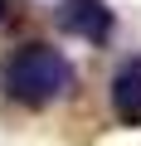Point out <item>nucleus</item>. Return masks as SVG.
I'll list each match as a JSON object with an SVG mask.
<instances>
[{
	"instance_id": "3",
	"label": "nucleus",
	"mask_w": 141,
	"mask_h": 146,
	"mask_svg": "<svg viewBox=\"0 0 141 146\" xmlns=\"http://www.w3.org/2000/svg\"><path fill=\"white\" fill-rule=\"evenodd\" d=\"M112 112L122 127H141V54L122 58L112 73Z\"/></svg>"
},
{
	"instance_id": "4",
	"label": "nucleus",
	"mask_w": 141,
	"mask_h": 146,
	"mask_svg": "<svg viewBox=\"0 0 141 146\" xmlns=\"http://www.w3.org/2000/svg\"><path fill=\"white\" fill-rule=\"evenodd\" d=\"M0 20H5V0H0Z\"/></svg>"
},
{
	"instance_id": "2",
	"label": "nucleus",
	"mask_w": 141,
	"mask_h": 146,
	"mask_svg": "<svg viewBox=\"0 0 141 146\" xmlns=\"http://www.w3.org/2000/svg\"><path fill=\"white\" fill-rule=\"evenodd\" d=\"M58 25H63L68 34L88 39V44H102V39L112 34V10L102 5V0H63Z\"/></svg>"
},
{
	"instance_id": "1",
	"label": "nucleus",
	"mask_w": 141,
	"mask_h": 146,
	"mask_svg": "<svg viewBox=\"0 0 141 146\" xmlns=\"http://www.w3.org/2000/svg\"><path fill=\"white\" fill-rule=\"evenodd\" d=\"M0 88H5V98H15L24 107H49L73 93V63L54 44H24L15 58H5Z\"/></svg>"
}]
</instances>
